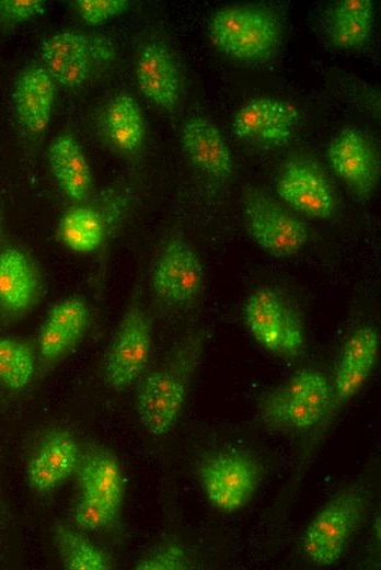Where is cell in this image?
Listing matches in <instances>:
<instances>
[{
  "mask_svg": "<svg viewBox=\"0 0 381 570\" xmlns=\"http://www.w3.org/2000/svg\"><path fill=\"white\" fill-rule=\"evenodd\" d=\"M205 345L201 331L186 335L163 364L139 384L135 408L141 426L161 437L176 425Z\"/></svg>",
  "mask_w": 381,
  "mask_h": 570,
  "instance_id": "obj_1",
  "label": "cell"
},
{
  "mask_svg": "<svg viewBox=\"0 0 381 570\" xmlns=\"http://www.w3.org/2000/svg\"><path fill=\"white\" fill-rule=\"evenodd\" d=\"M334 404L332 384L324 374L307 368L264 391L257 415L268 430L304 433L322 423Z\"/></svg>",
  "mask_w": 381,
  "mask_h": 570,
  "instance_id": "obj_2",
  "label": "cell"
},
{
  "mask_svg": "<svg viewBox=\"0 0 381 570\" xmlns=\"http://www.w3.org/2000/svg\"><path fill=\"white\" fill-rule=\"evenodd\" d=\"M217 50L239 62L258 64L277 49L281 29L279 19L262 4H232L215 11L207 26Z\"/></svg>",
  "mask_w": 381,
  "mask_h": 570,
  "instance_id": "obj_3",
  "label": "cell"
},
{
  "mask_svg": "<svg viewBox=\"0 0 381 570\" xmlns=\"http://www.w3.org/2000/svg\"><path fill=\"white\" fill-rule=\"evenodd\" d=\"M366 506L367 492L360 485L332 497L304 529L301 547L305 557L318 567L335 565L357 531Z\"/></svg>",
  "mask_w": 381,
  "mask_h": 570,
  "instance_id": "obj_4",
  "label": "cell"
},
{
  "mask_svg": "<svg viewBox=\"0 0 381 570\" xmlns=\"http://www.w3.org/2000/svg\"><path fill=\"white\" fill-rule=\"evenodd\" d=\"M243 319L255 341L274 355L296 360L305 349L302 317L290 298L273 287H261L246 298Z\"/></svg>",
  "mask_w": 381,
  "mask_h": 570,
  "instance_id": "obj_5",
  "label": "cell"
},
{
  "mask_svg": "<svg viewBox=\"0 0 381 570\" xmlns=\"http://www.w3.org/2000/svg\"><path fill=\"white\" fill-rule=\"evenodd\" d=\"M38 55L56 84L76 89L111 62L114 48L104 37L67 30L46 37L38 47Z\"/></svg>",
  "mask_w": 381,
  "mask_h": 570,
  "instance_id": "obj_6",
  "label": "cell"
},
{
  "mask_svg": "<svg viewBox=\"0 0 381 570\" xmlns=\"http://www.w3.org/2000/svg\"><path fill=\"white\" fill-rule=\"evenodd\" d=\"M263 478L259 461L240 449H226L206 457L198 479L209 504L219 512L234 513L255 495Z\"/></svg>",
  "mask_w": 381,
  "mask_h": 570,
  "instance_id": "obj_7",
  "label": "cell"
},
{
  "mask_svg": "<svg viewBox=\"0 0 381 570\" xmlns=\"http://www.w3.org/2000/svg\"><path fill=\"white\" fill-rule=\"evenodd\" d=\"M241 208L247 233L265 252L290 258L308 243L310 232L305 223L268 194L245 189Z\"/></svg>",
  "mask_w": 381,
  "mask_h": 570,
  "instance_id": "obj_8",
  "label": "cell"
},
{
  "mask_svg": "<svg viewBox=\"0 0 381 570\" xmlns=\"http://www.w3.org/2000/svg\"><path fill=\"white\" fill-rule=\"evenodd\" d=\"M152 323L138 295L131 299L104 361V380L115 390L130 387L143 373L151 352Z\"/></svg>",
  "mask_w": 381,
  "mask_h": 570,
  "instance_id": "obj_9",
  "label": "cell"
},
{
  "mask_svg": "<svg viewBox=\"0 0 381 570\" xmlns=\"http://www.w3.org/2000/svg\"><path fill=\"white\" fill-rule=\"evenodd\" d=\"M205 282L204 266L195 249L181 237L170 238L160 250L150 277L161 303L178 307L194 301Z\"/></svg>",
  "mask_w": 381,
  "mask_h": 570,
  "instance_id": "obj_10",
  "label": "cell"
},
{
  "mask_svg": "<svg viewBox=\"0 0 381 570\" xmlns=\"http://www.w3.org/2000/svg\"><path fill=\"white\" fill-rule=\"evenodd\" d=\"M326 153L332 170L348 190L357 198L368 201L379 182L380 162L367 135L347 126L332 138Z\"/></svg>",
  "mask_w": 381,
  "mask_h": 570,
  "instance_id": "obj_11",
  "label": "cell"
},
{
  "mask_svg": "<svg viewBox=\"0 0 381 570\" xmlns=\"http://www.w3.org/2000/svg\"><path fill=\"white\" fill-rule=\"evenodd\" d=\"M277 195L293 210L313 219H330L336 213V198L324 172L312 161L293 159L279 171Z\"/></svg>",
  "mask_w": 381,
  "mask_h": 570,
  "instance_id": "obj_12",
  "label": "cell"
},
{
  "mask_svg": "<svg viewBox=\"0 0 381 570\" xmlns=\"http://www.w3.org/2000/svg\"><path fill=\"white\" fill-rule=\"evenodd\" d=\"M300 113L290 102L273 96L251 99L232 118V132L241 140L264 146H281L295 134Z\"/></svg>",
  "mask_w": 381,
  "mask_h": 570,
  "instance_id": "obj_13",
  "label": "cell"
},
{
  "mask_svg": "<svg viewBox=\"0 0 381 570\" xmlns=\"http://www.w3.org/2000/svg\"><path fill=\"white\" fill-rule=\"evenodd\" d=\"M90 309L84 297L68 296L47 312L37 338L42 362L49 366L62 360L83 338Z\"/></svg>",
  "mask_w": 381,
  "mask_h": 570,
  "instance_id": "obj_14",
  "label": "cell"
},
{
  "mask_svg": "<svg viewBox=\"0 0 381 570\" xmlns=\"http://www.w3.org/2000/svg\"><path fill=\"white\" fill-rule=\"evenodd\" d=\"M41 274L33 260L19 248L0 252V319L24 316L39 300Z\"/></svg>",
  "mask_w": 381,
  "mask_h": 570,
  "instance_id": "obj_15",
  "label": "cell"
},
{
  "mask_svg": "<svg viewBox=\"0 0 381 570\" xmlns=\"http://www.w3.org/2000/svg\"><path fill=\"white\" fill-rule=\"evenodd\" d=\"M380 345L378 328L371 324L355 329L345 340L332 384L334 403L354 398L369 379Z\"/></svg>",
  "mask_w": 381,
  "mask_h": 570,
  "instance_id": "obj_16",
  "label": "cell"
},
{
  "mask_svg": "<svg viewBox=\"0 0 381 570\" xmlns=\"http://www.w3.org/2000/svg\"><path fill=\"white\" fill-rule=\"evenodd\" d=\"M79 465V446L66 430L47 434L27 465V479L38 493H50L61 486Z\"/></svg>",
  "mask_w": 381,
  "mask_h": 570,
  "instance_id": "obj_17",
  "label": "cell"
},
{
  "mask_svg": "<svg viewBox=\"0 0 381 570\" xmlns=\"http://www.w3.org/2000/svg\"><path fill=\"white\" fill-rule=\"evenodd\" d=\"M135 75L140 92L153 104L173 111L181 94L180 71L169 48L150 42L140 49Z\"/></svg>",
  "mask_w": 381,
  "mask_h": 570,
  "instance_id": "obj_18",
  "label": "cell"
},
{
  "mask_svg": "<svg viewBox=\"0 0 381 570\" xmlns=\"http://www.w3.org/2000/svg\"><path fill=\"white\" fill-rule=\"evenodd\" d=\"M180 140L188 160L211 178L226 180L233 174L231 150L220 129L203 116H193L182 126Z\"/></svg>",
  "mask_w": 381,
  "mask_h": 570,
  "instance_id": "obj_19",
  "label": "cell"
},
{
  "mask_svg": "<svg viewBox=\"0 0 381 570\" xmlns=\"http://www.w3.org/2000/svg\"><path fill=\"white\" fill-rule=\"evenodd\" d=\"M56 86L42 65L30 66L19 76L13 102L19 122L30 134L39 135L48 127L55 106Z\"/></svg>",
  "mask_w": 381,
  "mask_h": 570,
  "instance_id": "obj_20",
  "label": "cell"
},
{
  "mask_svg": "<svg viewBox=\"0 0 381 570\" xmlns=\"http://www.w3.org/2000/svg\"><path fill=\"white\" fill-rule=\"evenodd\" d=\"M48 162L57 184L69 200L81 203L89 196L91 168L71 134L64 133L54 138L48 148Z\"/></svg>",
  "mask_w": 381,
  "mask_h": 570,
  "instance_id": "obj_21",
  "label": "cell"
},
{
  "mask_svg": "<svg viewBox=\"0 0 381 570\" xmlns=\"http://www.w3.org/2000/svg\"><path fill=\"white\" fill-rule=\"evenodd\" d=\"M79 483L80 492L118 513L124 498V478L115 455L105 449L88 453L80 464Z\"/></svg>",
  "mask_w": 381,
  "mask_h": 570,
  "instance_id": "obj_22",
  "label": "cell"
},
{
  "mask_svg": "<svg viewBox=\"0 0 381 570\" xmlns=\"http://www.w3.org/2000/svg\"><path fill=\"white\" fill-rule=\"evenodd\" d=\"M373 26L374 4L371 0H342L328 13L326 32L335 47L350 50L368 43Z\"/></svg>",
  "mask_w": 381,
  "mask_h": 570,
  "instance_id": "obj_23",
  "label": "cell"
},
{
  "mask_svg": "<svg viewBox=\"0 0 381 570\" xmlns=\"http://www.w3.org/2000/svg\"><path fill=\"white\" fill-rule=\"evenodd\" d=\"M103 128L113 149L125 156L135 155L146 135L145 117L136 100L126 93L114 96L105 109Z\"/></svg>",
  "mask_w": 381,
  "mask_h": 570,
  "instance_id": "obj_24",
  "label": "cell"
},
{
  "mask_svg": "<svg viewBox=\"0 0 381 570\" xmlns=\"http://www.w3.org/2000/svg\"><path fill=\"white\" fill-rule=\"evenodd\" d=\"M105 221L102 214L90 206L77 205L67 209L58 225L61 242L77 253H91L104 240Z\"/></svg>",
  "mask_w": 381,
  "mask_h": 570,
  "instance_id": "obj_25",
  "label": "cell"
},
{
  "mask_svg": "<svg viewBox=\"0 0 381 570\" xmlns=\"http://www.w3.org/2000/svg\"><path fill=\"white\" fill-rule=\"evenodd\" d=\"M55 542L62 565L68 570H108V556L82 534L65 526L56 525Z\"/></svg>",
  "mask_w": 381,
  "mask_h": 570,
  "instance_id": "obj_26",
  "label": "cell"
},
{
  "mask_svg": "<svg viewBox=\"0 0 381 570\" xmlns=\"http://www.w3.org/2000/svg\"><path fill=\"white\" fill-rule=\"evenodd\" d=\"M35 357L23 341L0 338V384L10 390L24 389L34 375Z\"/></svg>",
  "mask_w": 381,
  "mask_h": 570,
  "instance_id": "obj_27",
  "label": "cell"
},
{
  "mask_svg": "<svg viewBox=\"0 0 381 570\" xmlns=\"http://www.w3.org/2000/svg\"><path fill=\"white\" fill-rule=\"evenodd\" d=\"M192 568L190 559L176 542H164L138 560L137 570H186Z\"/></svg>",
  "mask_w": 381,
  "mask_h": 570,
  "instance_id": "obj_28",
  "label": "cell"
},
{
  "mask_svg": "<svg viewBox=\"0 0 381 570\" xmlns=\"http://www.w3.org/2000/svg\"><path fill=\"white\" fill-rule=\"evenodd\" d=\"M117 514L101 501L80 492L72 517L80 528L95 531L108 526Z\"/></svg>",
  "mask_w": 381,
  "mask_h": 570,
  "instance_id": "obj_29",
  "label": "cell"
},
{
  "mask_svg": "<svg viewBox=\"0 0 381 570\" xmlns=\"http://www.w3.org/2000/svg\"><path fill=\"white\" fill-rule=\"evenodd\" d=\"M77 15L88 25H99L122 14L129 7L126 0H76Z\"/></svg>",
  "mask_w": 381,
  "mask_h": 570,
  "instance_id": "obj_30",
  "label": "cell"
},
{
  "mask_svg": "<svg viewBox=\"0 0 381 570\" xmlns=\"http://www.w3.org/2000/svg\"><path fill=\"white\" fill-rule=\"evenodd\" d=\"M42 0H0V23H20L30 21L46 11Z\"/></svg>",
  "mask_w": 381,
  "mask_h": 570,
  "instance_id": "obj_31",
  "label": "cell"
}]
</instances>
